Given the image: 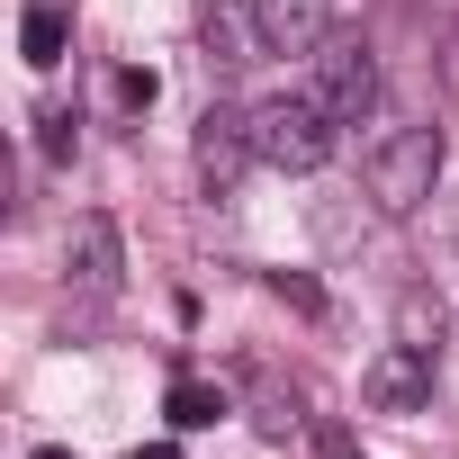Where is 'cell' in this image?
I'll return each instance as SVG.
<instances>
[{
    "instance_id": "6da1fadb",
    "label": "cell",
    "mask_w": 459,
    "mask_h": 459,
    "mask_svg": "<svg viewBox=\"0 0 459 459\" xmlns=\"http://www.w3.org/2000/svg\"><path fill=\"white\" fill-rule=\"evenodd\" d=\"M244 117H253V153H262L271 171H325L333 117H325L316 91H271V100H253Z\"/></svg>"
},
{
    "instance_id": "7a4b0ae2",
    "label": "cell",
    "mask_w": 459,
    "mask_h": 459,
    "mask_svg": "<svg viewBox=\"0 0 459 459\" xmlns=\"http://www.w3.org/2000/svg\"><path fill=\"white\" fill-rule=\"evenodd\" d=\"M441 162H450L441 126H396V135L369 153V198H378V216H414V207L441 189Z\"/></svg>"
},
{
    "instance_id": "3957f363",
    "label": "cell",
    "mask_w": 459,
    "mask_h": 459,
    "mask_svg": "<svg viewBox=\"0 0 459 459\" xmlns=\"http://www.w3.org/2000/svg\"><path fill=\"white\" fill-rule=\"evenodd\" d=\"M316 100H325V117L333 126H369L378 117V55H369V37H325L316 46V82H307Z\"/></svg>"
},
{
    "instance_id": "277c9868",
    "label": "cell",
    "mask_w": 459,
    "mask_h": 459,
    "mask_svg": "<svg viewBox=\"0 0 459 459\" xmlns=\"http://www.w3.org/2000/svg\"><path fill=\"white\" fill-rule=\"evenodd\" d=\"M189 162H198V189H207V198H235V180L262 162V153H253V117H244V108H207Z\"/></svg>"
},
{
    "instance_id": "5b68a950",
    "label": "cell",
    "mask_w": 459,
    "mask_h": 459,
    "mask_svg": "<svg viewBox=\"0 0 459 459\" xmlns=\"http://www.w3.org/2000/svg\"><path fill=\"white\" fill-rule=\"evenodd\" d=\"M64 280H73L82 298H117V280H126V244H117L108 216H73V235H64Z\"/></svg>"
},
{
    "instance_id": "8992f818",
    "label": "cell",
    "mask_w": 459,
    "mask_h": 459,
    "mask_svg": "<svg viewBox=\"0 0 459 459\" xmlns=\"http://www.w3.org/2000/svg\"><path fill=\"white\" fill-rule=\"evenodd\" d=\"M262 55H316L333 37V0H244Z\"/></svg>"
},
{
    "instance_id": "52a82bcc",
    "label": "cell",
    "mask_w": 459,
    "mask_h": 459,
    "mask_svg": "<svg viewBox=\"0 0 459 459\" xmlns=\"http://www.w3.org/2000/svg\"><path fill=\"white\" fill-rule=\"evenodd\" d=\"M360 396H369L378 414H414V405L432 396V351H414V342H387V351H369V369H360Z\"/></svg>"
},
{
    "instance_id": "ba28073f",
    "label": "cell",
    "mask_w": 459,
    "mask_h": 459,
    "mask_svg": "<svg viewBox=\"0 0 459 459\" xmlns=\"http://www.w3.org/2000/svg\"><path fill=\"white\" fill-rule=\"evenodd\" d=\"M64 46H73V19L55 10V0H28V19H19V55H28L37 73H55V64H64Z\"/></svg>"
},
{
    "instance_id": "9c48e42d",
    "label": "cell",
    "mask_w": 459,
    "mask_h": 459,
    "mask_svg": "<svg viewBox=\"0 0 459 459\" xmlns=\"http://www.w3.org/2000/svg\"><path fill=\"white\" fill-rule=\"evenodd\" d=\"M162 414H171V432H207V423H225L235 405H225V387H207V378H171Z\"/></svg>"
},
{
    "instance_id": "30bf717a",
    "label": "cell",
    "mask_w": 459,
    "mask_h": 459,
    "mask_svg": "<svg viewBox=\"0 0 459 459\" xmlns=\"http://www.w3.org/2000/svg\"><path fill=\"white\" fill-rule=\"evenodd\" d=\"M396 342H414V351H441V307H432L423 289L396 307Z\"/></svg>"
},
{
    "instance_id": "8fae6325",
    "label": "cell",
    "mask_w": 459,
    "mask_h": 459,
    "mask_svg": "<svg viewBox=\"0 0 459 459\" xmlns=\"http://www.w3.org/2000/svg\"><path fill=\"white\" fill-rule=\"evenodd\" d=\"M253 423H262L271 441H289V432L307 423V414H298V387H280V378H262V414H253Z\"/></svg>"
},
{
    "instance_id": "7c38bea8",
    "label": "cell",
    "mask_w": 459,
    "mask_h": 459,
    "mask_svg": "<svg viewBox=\"0 0 459 459\" xmlns=\"http://www.w3.org/2000/svg\"><path fill=\"white\" fill-rule=\"evenodd\" d=\"M262 289H271V298H280V307H298V316H325V289H316V280H307V271H271V280H262Z\"/></svg>"
},
{
    "instance_id": "4fadbf2b",
    "label": "cell",
    "mask_w": 459,
    "mask_h": 459,
    "mask_svg": "<svg viewBox=\"0 0 459 459\" xmlns=\"http://www.w3.org/2000/svg\"><path fill=\"white\" fill-rule=\"evenodd\" d=\"M37 126H46V135H37V144H46V162H73V153H82V126H73V108H46Z\"/></svg>"
},
{
    "instance_id": "5bb4252c",
    "label": "cell",
    "mask_w": 459,
    "mask_h": 459,
    "mask_svg": "<svg viewBox=\"0 0 459 459\" xmlns=\"http://www.w3.org/2000/svg\"><path fill=\"white\" fill-rule=\"evenodd\" d=\"M153 100H162V82H153L144 64H126V73H117V108H135V117H144Z\"/></svg>"
},
{
    "instance_id": "9a60e30c",
    "label": "cell",
    "mask_w": 459,
    "mask_h": 459,
    "mask_svg": "<svg viewBox=\"0 0 459 459\" xmlns=\"http://www.w3.org/2000/svg\"><path fill=\"white\" fill-rule=\"evenodd\" d=\"M316 459H360V441H351L342 423H316Z\"/></svg>"
},
{
    "instance_id": "2e32d148",
    "label": "cell",
    "mask_w": 459,
    "mask_h": 459,
    "mask_svg": "<svg viewBox=\"0 0 459 459\" xmlns=\"http://www.w3.org/2000/svg\"><path fill=\"white\" fill-rule=\"evenodd\" d=\"M126 459H180V441H135Z\"/></svg>"
},
{
    "instance_id": "e0dca14e",
    "label": "cell",
    "mask_w": 459,
    "mask_h": 459,
    "mask_svg": "<svg viewBox=\"0 0 459 459\" xmlns=\"http://www.w3.org/2000/svg\"><path fill=\"white\" fill-rule=\"evenodd\" d=\"M37 459H73V450H64V441H46V450H37Z\"/></svg>"
}]
</instances>
